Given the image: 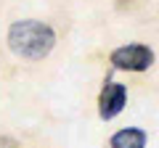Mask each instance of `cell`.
<instances>
[{
	"label": "cell",
	"instance_id": "5",
	"mask_svg": "<svg viewBox=\"0 0 159 148\" xmlns=\"http://www.w3.org/2000/svg\"><path fill=\"white\" fill-rule=\"evenodd\" d=\"M0 148H19V143L13 137H0Z\"/></svg>",
	"mask_w": 159,
	"mask_h": 148
},
{
	"label": "cell",
	"instance_id": "1",
	"mask_svg": "<svg viewBox=\"0 0 159 148\" xmlns=\"http://www.w3.org/2000/svg\"><path fill=\"white\" fill-rule=\"evenodd\" d=\"M8 48L13 56L27 61H43L56 48V32L51 24L37 19H21L8 27Z\"/></svg>",
	"mask_w": 159,
	"mask_h": 148
},
{
	"label": "cell",
	"instance_id": "3",
	"mask_svg": "<svg viewBox=\"0 0 159 148\" xmlns=\"http://www.w3.org/2000/svg\"><path fill=\"white\" fill-rule=\"evenodd\" d=\"M125 103H127V87L122 82H114L106 77V82L101 87V95H98V116L103 122L114 119V116L122 114Z\"/></svg>",
	"mask_w": 159,
	"mask_h": 148
},
{
	"label": "cell",
	"instance_id": "2",
	"mask_svg": "<svg viewBox=\"0 0 159 148\" xmlns=\"http://www.w3.org/2000/svg\"><path fill=\"white\" fill-rule=\"evenodd\" d=\"M109 63L119 72H146L154 66V50L148 45H141V42H130V45L111 50Z\"/></svg>",
	"mask_w": 159,
	"mask_h": 148
},
{
	"label": "cell",
	"instance_id": "4",
	"mask_svg": "<svg viewBox=\"0 0 159 148\" xmlns=\"http://www.w3.org/2000/svg\"><path fill=\"white\" fill-rule=\"evenodd\" d=\"M148 135L141 130V127H125L111 135L109 140V148H146Z\"/></svg>",
	"mask_w": 159,
	"mask_h": 148
}]
</instances>
